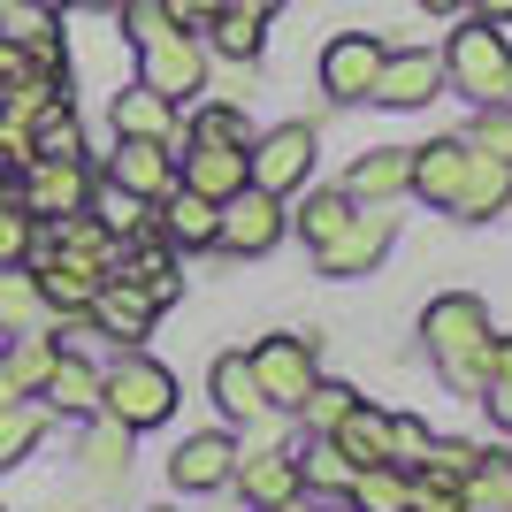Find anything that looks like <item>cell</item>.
Listing matches in <instances>:
<instances>
[{
    "label": "cell",
    "mask_w": 512,
    "mask_h": 512,
    "mask_svg": "<svg viewBox=\"0 0 512 512\" xmlns=\"http://www.w3.org/2000/svg\"><path fill=\"white\" fill-rule=\"evenodd\" d=\"M421 337H428V360L444 367L451 390H482V375H490V306L474 299V291L428 299Z\"/></svg>",
    "instance_id": "1"
},
{
    "label": "cell",
    "mask_w": 512,
    "mask_h": 512,
    "mask_svg": "<svg viewBox=\"0 0 512 512\" xmlns=\"http://www.w3.org/2000/svg\"><path fill=\"white\" fill-rule=\"evenodd\" d=\"M130 39H138V85H153L161 100H192L207 85V54H199L192 31H176L161 16V0H130Z\"/></svg>",
    "instance_id": "2"
},
{
    "label": "cell",
    "mask_w": 512,
    "mask_h": 512,
    "mask_svg": "<svg viewBox=\"0 0 512 512\" xmlns=\"http://www.w3.org/2000/svg\"><path fill=\"white\" fill-rule=\"evenodd\" d=\"M444 77L467 92L474 107H512V46H505V31L482 23V16H474L467 31H451Z\"/></svg>",
    "instance_id": "3"
},
{
    "label": "cell",
    "mask_w": 512,
    "mask_h": 512,
    "mask_svg": "<svg viewBox=\"0 0 512 512\" xmlns=\"http://www.w3.org/2000/svg\"><path fill=\"white\" fill-rule=\"evenodd\" d=\"M100 413H107V421H123V428H161V421L176 413L169 367H153V360H138V352H123V360L100 375Z\"/></svg>",
    "instance_id": "4"
},
{
    "label": "cell",
    "mask_w": 512,
    "mask_h": 512,
    "mask_svg": "<svg viewBox=\"0 0 512 512\" xmlns=\"http://www.w3.org/2000/svg\"><path fill=\"white\" fill-rule=\"evenodd\" d=\"M245 367H253L268 413H299V398L314 390V337H260Z\"/></svg>",
    "instance_id": "5"
},
{
    "label": "cell",
    "mask_w": 512,
    "mask_h": 512,
    "mask_svg": "<svg viewBox=\"0 0 512 512\" xmlns=\"http://www.w3.org/2000/svg\"><path fill=\"white\" fill-rule=\"evenodd\" d=\"M306 176H314V130L306 123H283L245 146V184H260V192L283 199V192H299Z\"/></svg>",
    "instance_id": "6"
},
{
    "label": "cell",
    "mask_w": 512,
    "mask_h": 512,
    "mask_svg": "<svg viewBox=\"0 0 512 512\" xmlns=\"http://www.w3.org/2000/svg\"><path fill=\"white\" fill-rule=\"evenodd\" d=\"M276 237H283V207H276V192H260V184H245V192L222 199V214H214V245L237 253V260H260Z\"/></svg>",
    "instance_id": "7"
},
{
    "label": "cell",
    "mask_w": 512,
    "mask_h": 512,
    "mask_svg": "<svg viewBox=\"0 0 512 512\" xmlns=\"http://www.w3.org/2000/svg\"><path fill=\"white\" fill-rule=\"evenodd\" d=\"M383 77V46L367 39V31H337V39L321 46V92L329 100H367Z\"/></svg>",
    "instance_id": "8"
},
{
    "label": "cell",
    "mask_w": 512,
    "mask_h": 512,
    "mask_svg": "<svg viewBox=\"0 0 512 512\" xmlns=\"http://www.w3.org/2000/svg\"><path fill=\"white\" fill-rule=\"evenodd\" d=\"M23 207H31V214H54V222L92 214V176H85V161H31V169H23Z\"/></svg>",
    "instance_id": "9"
},
{
    "label": "cell",
    "mask_w": 512,
    "mask_h": 512,
    "mask_svg": "<svg viewBox=\"0 0 512 512\" xmlns=\"http://www.w3.org/2000/svg\"><path fill=\"white\" fill-rule=\"evenodd\" d=\"M237 490L253 512H291L299 505V451H237Z\"/></svg>",
    "instance_id": "10"
},
{
    "label": "cell",
    "mask_w": 512,
    "mask_h": 512,
    "mask_svg": "<svg viewBox=\"0 0 512 512\" xmlns=\"http://www.w3.org/2000/svg\"><path fill=\"white\" fill-rule=\"evenodd\" d=\"M107 184H123L130 199H169L176 192V161L161 138H115V161H107Z\"/></svg>",
    "instance_id": "11"
},
{
    "label": "cell",
    "mask_w": 512,
    "mask_h": 512,
    "mask_svg": "<svg viewBox=\"0 0 512 512\" xmlns=\"http://www.w3.org/2000/svg\"><path fill=\"white\" fill-rule=\"evenodd\" d=\"M100 283H107V268H100V260L62 253V245H39V299L54 306V314H85Z\"/></svg>",
    "instance_id": "12"
},
{
    "label": "cell",
    "mask_w": 512,
    "mask_h": 512,
    "mask_svg": "<svg viewBox=\"0 0 512 512\" xmlns=\"http://www.w3.org/2000/svg\"><path fill=\"white\" fill-rule=\"evenodd\" d=\"M383 245H390V214L367 207V214H352L329 245H314V253H321V276H367V268L383 260Z\"/></svg>",
    "instance_id": "13"
},
{
    "label": "cell",
    "mask_w": 512,
    "mask_h": 512,
    "mask_svg": "<svg viewBox=\"0 0 512 512\" xmlns=\"http://www.w3.org/2000/svg\"><path fill=\"white\" fill-rule=\"evenodd\" d=\"M436 85H444V62H436L428 46H413V54H383V77H375V92H367V100H383V107H421V100H436Z\"/></svg>",
    "instance_id": "14"
},
{
    "label": "cell",
    "mask_w": 512,
    "mask_h": 512,
    "mask_svg": "<svg viewBox=\"0 0 512 512\" xmlns=\"http://www.w3.org/2000/svg\"><path fill=\"white\" fill-rule=\"evenodd\" d=\"M459 184H467V138H428V146H413V184L406 192H421L428 207H451Z\"/></svg>",
    "instance_id": "15"
},
{
    "label": "cell",
    "mask_w": 512,
    "mask_h": 512,
    "mask_svg": "<svg viewBox=\"0 0 512 512\" xmlns=\"http://www.w3.org/2000/svg\"><path fill=\"white\" fill-rule=\"evenodd\" d=\"M406 184H413V146H383V153H360V161H352L344 199H352V207H383V199H398Z\"/></svg>",
    "instance_id": "16"
},
{
    "label": "cell",
    "mask_w": 512,
    "mask_h": 512,
    "mask_svg": "<svg viewBox=\"0 0 512 512\" xmlns=\"http://www.w3.org/2000/svg\"><path fill=\"white\" fill-rule=\"evenodd\" d=\"M230 474H237V444H230V436H184V451L169 459V482H176V490H192V497L222 490Z\"/></svg>",
    "instance_id": "17"
},
{
    "label": "cell",
    "mask_w": 512,
    "mask_h": 512,
    "mask_svg": "<svg viewBox=\"0 0 512 512\" xmlns=\"http://www.w3.org/2000/svg\"><path fill=\"white\" fill-rule=\"evenodd\" d=\"M184 184H192V192H207L214 207H222V199H237V192H245V146L192 138V146H184Z\"/></svg>",
    "instance_id": "18"
},
{
    "label": "cell",
    "mask_w": 512,
    "mask_h": 512,
    "mask_svg": "<svg viewBox=\"0 0 512 512\" xmlns=\"http://www.w3.org/2000/svg\"><path fill=\"white\" fill-rule=\"evenodd\" d=\"M512 199V161H490V153H467V184L451 199V214H467V222H490L497 207Z\"/></svg>",
    "instance_id": "19"
},
{
    "label": "cell",
    "mask_w": 512,
    "mask_h": 512,
    "mask_svg": "<svg viewBox=\"0 0 512 512\" xmlns=\"http://www.w3.org/2000/svg\"><path fill=\"white\" fill-rule=\"evenodd\" d=\"M85 314L100 321L107 337H123V344H138V337L153 329V306H146V291H130V283H115V276H107L100 291H92V306H85Z\"/></svg>",
    "instance_id": "20"
},
{
    "label": "cell",
    "mask_w": 512,
    "mask_h": 512,
    "mask_svg": "<svg viewBox=\"0 0 512 512\" xmlns=\"http://www.w3.org/2000/svg\"><path fill=\"white\" fill-rule=\"evenodd\" d=\"M115 138H176V100H161L153 85H130L115 92Z\"/></svg>",
    "instance_id": "21"
},
{
    "label": "cell",
    "mask_w": 512,
    "mask_h": 512,
    "mask_svg": "<svg viewBox=\"0 0 512 512\" xmlns=\"http://www.w3.org/2000/svg\"><path fill=\"white\" fill-rule=\"evenodd\" d=\"M329 436H337V451L352 459V467H383V459H390V413L360 406V398H352V413H344Z\"/></svg>",
    "instance_id": "22"
},
{
    "label": "cell",
    "mask_w": 512,
    "mask_h": 512,
    "mask_svg": "<svg viewBox=\"0 0 512 512\" xmlns=\"http://www.w3.org/2000/svg\"><path fill=\"white\" fill-rule=\"evenodd\" d=\"M153 207H161V230H169V245H214V199L207 192H192V184H184V192H169V199H153Z\"/></svg>",
    "instance_id": "23"
},
{
    "label": "cell",
    "mask_w": 512,
    "mask_h": 512,
    "mask_svg": "<svg viewBox=\"0 0 512 512\" xmlns=\"http://www.w3.org/2000/svg\"><path fill=\"white\" fill-rule=\"evenodd\" d=\"M39 390H46V406H54V413H100V375H92L77 352H62Z\"/></svg>",
    "instance_id": "24"
},
{
    "label": "cell",
    "mask_w": 512,
    "mask_h": 512,
    "mask_svg": "<svg viewBox=\"0 0 512 512\" xmlns=\"http://www.w3.org/2000/svg\"><path fill=\"white\" fill-rule=\"evenodd\" d=\"M344 497H352V512H406L413 474L383 459V467H360V474H352V490H344Z\"/></svg>",
    "instance_id": "25"
},
{
    "label": "cell",
    "mask_w": 512,
    "mask_h": 512,
    "mask_svg": "<svg viewBox=\"0 0 512 512\" xmlns=\"http://www.w3.org/2000/svg\"><path fill=\"white\" fill-rule=\"evenodd\" d=\"M207 383H214V406L230 413V421H245V413H268V398H260V383H253V367H245V352H222Z\"/></svg>",
    "instance_id": "26"
},
{
    "label": "cell",
    "mask_w": 512,
    "mask_h": 512,
    "mask_svg": "<svg viewBox=\"0 0 512 512\" xmlns=\"http://www.w3.org/2000/svg\"><path fill=\"white\" fill-rule=\"evenodd\" d=\"M31 161H85V130L69 115V100H54L39 123H31Z\"/></svg>",
    "instance_id": "27"
},
{
    "label": "cell",
    "mask_w": 512,
    "mask_h": 512,
    "mask_svg": "<svg viewBox=\"0 0 512 512\" xmlns=\"http://www.w3.org/2000/svg\"><path fill=\"white\" fill-rule=\"evenodd\" d=\"M85 467H92V482H123V474H130V428L123 421H107V413H100V428L85 436Z\"/></svg>",
    "instance_id": "28"
},
{
    "label": "cell",
    "mask_w": 512,
    "mask_h": 512,
    "mask_svg": "<svg viewBox=\"0 0 512 512\" xmlns=\"http://www.w3.org/2000/svg\"><path fill=\"white\" fill-rule=\"evenodd\" d=\"M39 314H46V299H39V276H23V268H0V329L16 337V329H31Z\"/></svg>",
    "instance_id": "29"
},
{
    "label": "cell",
    "mask_w": 512,
    "mask_h": 512,
    "mask_svg": "<svg viewBox=\"0 0 512 512\" xmlns=\"http://www.w3.org/2000/svg\"><path fill=\"white\" fill-rule=\"evenodd\" d=\"M352 474H360V467H352V459L337 451V436H321V444H306V451H299V482H314V490H329V497L352 490Z\"/></svg>",
    "instance_id": "30"
},
{
    "label": "cell",
    "mask_w": 512,
    "mask_h": 512,
    "mask_svg": "<svg viewBox=\"0 0 512 512\" xmlns=\"http://www.w3.org/2000/svg\"><path fill=\"white\" fill-rule=\"evenodd\" d=\"M54 360H62V344L54 337H31V329H16V344H8V367H16V383H23V398L54 375Z\"/></svg>",
    "instance_id": "31"
},
{
    "label": "cell",
    "mask_w": 512,
    "mask_h": 512,
    "mask_svg": "<svg viewBox=\"0 0 512 512\" xmlns=\"http://www.w3.org/2000/svg\"><path fill=\"white\" fill-rule=\"evenodd\" d=\"M459 497H467V512H512V467L505 459H482V467L459 482Z\"/></svg>",
    "instance_id": "32"
},
{
    "label": "cell",
    "mask_w": 512,
    "mask_h": 512,
    "mask_svg": "<svg viewBox=\"0 0 512 512\" xmlns=\"http://www.w3.org/2000/svg\"><path fill=\"white\" fill-rule=\"evenodd\" d=\"M31 245H39V214L23 199H0V268H23Z\"/></svg>",
    "instance_id": "33"
},
{
    "label": "cell",
    "mask_w": 512,
    "mask_h": 512,
    "mask_svg": "<svg viewBox=\"0 0 512 512\" xmlns=\"http://www.w3.org/2000/svg\"><path fill=\"white\" fill-rule=\"evenodd\" d=\"M46 436V413L39 406H0V467L31 459V444Z\"/></svg>",
    "instance_id": "34"
},
{
    "label": "cell",
    "mask_w": 512,
    "mask_h": 512,
    "mask_svg": "<svg viewBox=\"0 0 512 512\" xmlns=\"http://www.w3.org/2000/svg\"><path fill=\"white\" fill-rule=\"evenodd\" d=\"M192 138H214V146H253V123H245V107L214 100V107H199V115H192ZM192 138H184V146H192Z\"/></svg>",
    "instance_id": "35"
},
{
    "label": "cell",
    "mask_w": 512,
    "mask_h": 512,
    "mask_svg": "<svg viewBox=\"0 0 512 512\" xmlns=\"http://www.w3.org/2000/svg\"><path fill=\"white\" fill-rule=\"evenodd\" d=\"M352 214H360V207H352L344 192H314V199L299 207V230H306V245H329V237H337L344 222H352Z\"/></svg>",
    "instance_id": "36"
},
{
    "label": "cell",
    "mask_w": 512,
    "mask_h": 512,
    "mask_svg": "<svg viewBox=\"0 0 512 512\" xmlns=\"http://www.w3.org/2000/svg\"><path fill=\"white\" fill-rule=\"evenodd\" d=\"M207 39L222 46V54H237V62H253L260 54V16L253 8H222V16L207 23Z\"/></svg>",
    "instance_id": "37"
},
{
    "label": "cell",
    "mask_w": 512,
    "mask_h": 512,
    "mask_svg": "<svg viewBox=\"0 0 512 512\" xmlns=\"http://www.w3.org/2000/svg\"><path fill=\"white\" fill-rule=\"evenodd\" d=\"M92 207H100V230H115V237L146 230V199H130L123 184H92Z\"/></svg>",
    "instance_id": "38"
},
{
    "label": "cell",
    "mask_w": 512,
    "mask_h": 512,
    "mask_svg": "<svg viewBox=\"0 0 512 512\" xmlns=\"http://www.w3.org/2000/svg\"><path fill=\"white\" fill-rule=\"evenodd\" d=\"M467 153H490V161H512V107H474Z\"/></svg>",
    "instance_id": "39"
},
{
    "label": "cell",
    "mask_w": 512,
    "mask_h": 512,
    "mask_svg": "<svg viewBox=\"0 0 512 512\" xmlns=\"http://www.w3.org/2000/svg\"><path fill=\"white\" fill-rule=\"evenodd\" d=\"M482 398H490V413L512 428V337H490V375H482Z\"/></svg>",
    "instance_id": "40"
},
{
    "label": "cell",
    "mask_w": 512,
    "mask_h": 512,
    "mask_svg": "<svg viewBox=\"0 0 512 512\" xmlns=\"http://www.w3.org/2000/svg\"><path fill=\"white\" fill-rule=\"evenodd\" d=\"M299 413L321 428V436H329V428H337L344 413H352V390H344V383H321V375H314V390L299 398Z\"/></svg>",
    "instance_id": "41"
},
{
    "label": "cell",
    "mask_w": 512,
    "mask_h": 512,
    "mask_svg": "<svg viewBox=\"0 0 512 512\" xmlns=\"http://www.w3.org/2000/svg\"><path fill=\"white\" fill-rule=\"evenodd\" d=\"M421 459H428V428L421 421H413V413H390V467H421Z\"/></svg>",
    "instance_id": "42"
},
{
    "label": "cell",
    "mask_w": 512,
    "mask_h": 512,
    "mask_svg": "<svg viewBox=\"0 0 512 512\" xmlns=\"http://www.w3.org/2000/svg\"><path fill=\"white\" fill-rule=\"evenodd\" d=\"M222 8H230V0H161V16H169L176 31H207Z\"/></svg>",
    "instance_id": "43"
},
{
    "label": "cell",
    "mask_w": 512,
    "mask_h": 512,
    "mask_svg": "<svg viewBox=\"0 0 512 512\" xmlns=\"http://www.w3.org/2000/svg\"><path fill=\"white\" fill-rule=\"evenodd\" d=\"M0 406H23V383H16V367L0 360Z\"/></svg>",
    "instance_id": "44"
},
{
    "label": "cell",
    "mask_w": 512,
    "mask_h": 512,
    "mask_svg": "<svg viewBox=\"0 0 512 512\" xmlns=\"http://www.w3.org/2000/svg\"><path fill=\"white\" fill-rule=\"evenodd\" d=\"M474 16L482 23H512V0H474Z\"/></svg>",
    "instance_id": "45"
},
{
    "label": "cell",
    "mask_w": 512,
    "mask_h": 512,
    "mask_svg": "<svg viewBox=\"0 0 512 512\" xmlns=\"http://www.w3.org/2000/svg\"><path fill=\"white\" fill-rule=\"evenodd\" d=\"M428 16H451V8H467V0H421Z\"/></svg>",
    "instance_id": "46"
},
{
    "label": "cell",
    "mask_w": 512,
    "mask_h": 512,
    "mask_svg": "<svg viewBox=\"0 0 512 512\" xmlns=\"http://www.w3.org/2000/svg\"><path fill=\"white\" fill-rule=\"evenodd\" d=\"M85 8H123V0H85Z\"/></svg>",
    "instance_id": "47"
},
{
    "label": "cell",
    "mask_w": 512,
    "mask_h": 512,
    "mask_svg": "<svg viewBox=\"0 0 512 512\" xmlns=\"http://www.w3.org/2000/svg\"><path fill=\"white\" fill-rule=\"evenodd\" d=\"M321 512H337V505H321Z\"/></svg>",
    "instance_id": "48"
},
{
    "label": "cell",
    "mask_w": 512,
    "mask_h": 512,
    "mask_svg": "<svg viewBox=\"0 0 512 512\" xmlns=\"http://www.w3.org/2000/svg\"><path fill=\"white\" fill-rule=\"evenodd\" d=\"M0 8H8V0H0Z\"/></svg>",
    "instance_id": "49"
},
{
    "label": "cell",
    "mask_w": 512,
    "mask_h": 512,
    "mask_svg": "<svg viewBox=\"0 0 512 512\" xmlns=\"http://www.w3.org/2000/svg\"><path fill=\"white\" fill-rule=\"evenodd\" d=\"M0 337H8V329H0Z\"/></svg>",
    "instance_id": "50"
}]
</instances>
